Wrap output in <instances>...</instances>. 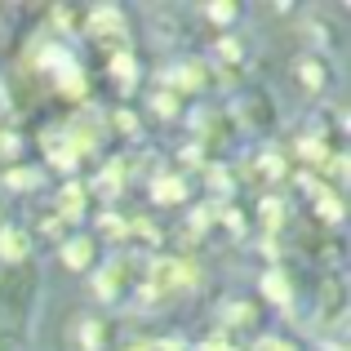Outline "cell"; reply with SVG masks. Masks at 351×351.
<instances>
[{
  "label": "cell",
  "mask_w": 351,
  "mask_h": 351,
  "mask_svg": "<svg viewBox=\"0 0 351 351\" xmlns=\"http://www.w3.org/2000/svg\"><path fill=\"white\" fill-rule=\"evenodd\" d=\"M267 293H271L276 302H285V298H289V285H285L280 276H267Z\"/></svg>",
  "instance_id": "cell-4"
},
{
  "label": "cell",
  "mask_w": 351,
  "mask_h": 351,
  "mask_svg": "<svg viewBox=\"0 0 351 351\" xmlns=\"http://www.w3.org/2000/svg\"><path fill=\"white\" fill-rule=\"evenodd\" d=\"M62 209H67L71 218L80 214V191H76V187H67V191H62Z\"/></svg>",
  "instance_id": "cell-5"
},
{
  "label": "cell",
  "mask_w": 351,
  "mask_h": 351,
  "mask_svg": "<svg viewBox=\"0 0 351 351\" xmlns=\"http://www.w3.org/2000/svg\"><path fill=\"white\" fill-rule=\"evenodd\" d=\"M0 254H5V258H18V254H23V240H18V232H5V236H0Z\"/></svg>",
  "instance_id": "cell-2"
},
{
  "label": "cell",
  "mask_w": 351,
  "mask_h": 351,
  "mask_svg": "<svg viewBox=\"0 0 351 351\" xmlns=\"http://www.w3.org/2000/svg\"><path fill=\"white\" fill-rule=\"evenodd\" d=\"M62 258H67V267H85L89 263V240H71V245L62 249Z\"/></svg>",
  "instance_id": "cell-1"
},
{
  "label": "cell",
  "mask_w": 351,
  "mask_h": 351,
  "mask_svg": "<svg viewBox=\"0 0 351 351\" xmlns=\"http://www.w3.org/2000/svg\"><path fill=\"white\" fill-rule=\"evenodd\" d=\"M267 351H293V347H276V343H271V347H267Z\"/></svg>",
  "instance_id": "cell-6"
},
{
  "label": "cell",
  "mask_w": 351,
  "mask_h": 351,
  "mask_svg": "<svg viewBox=\"0 0 351 351\" xmlns=\"http://www.w3.org/2000/svg\"><path fill=\"white\" fill-rule=\"evenodd\" d=\"M156 196H160L165 205H173V200H182V182H160V187H156Z\"/></svg>",
  "instance_id": "cell-3"
}]
</instances>
